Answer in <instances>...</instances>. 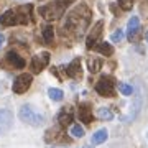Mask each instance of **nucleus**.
Here are the masks:
<instances>
[{
    "mask_svg": "<svg viewBox=\"0 0 148 148\" xmlns=\"http://www.w3.org/2000/svg\"><path fill=\"white\" fill-rule=\"evenodd\" d=\"M32 82H33L32 74H20V76H16V79L13 81L12 89H13L15 94H23V92H27V90L30 89Z\"/></svg>",
    "mask_w": 148,
    "mask_h": 148,
    "instance_id": "7",
    "label": "nucleus"
},
{
    "mask_svg": "<svg viewBox=\"0 0 148 148\" xmlns=\"http://www.w3.org/2000/svg\"><path fill=\"white\" fill-rule=\"evenodd\" d=\"M122 38H123V32H122V30H115V32L112 33L110 40L114 43H119V41H122Z\"/></svg>",
    "mask_w": 148,
    "mask_h": 148,
    "instance_id": "25",
    "label": "nucleus"
},
{
    "mask_svg": "<svg viewBox=\"0 0 148 148\" xmlns=\"http://www.w3.org/2000/svg\"><path fill=\"white\" fill-rule=\"evenodd\" d=\"M18 115H20V119L25 123L33 125V127H40V125H43V122H45V117L41 114H38L32 106H21Z\"/></svg>",
    "mask_w": 148,
    "mask_h": 148,
    "instance_id": "2",
    "label": "nucleus"
},
{
    "mask_svg": "<svg viewBox=\"0 0 148 148\" xmlns=\"http://www.w3.org/2000/svg\"><path fill=\"white\" fill-rule=\"evenodd\" d=\"M45 140H46L48 143H51V142H58V140H66V137H64V133L61 132V128L54 127V128H49L46 132Z\"/></svg>",
    "mask_w": 148,
    "mask_h": 148,
    "instance_id": "15",
    "label": "nucleus"
},
{
    "mask_svg": "<svg viewBox=\"0 0 148 148\" xmlns=\"http://www.w3.org/2000/svg\"><path fill=\"white\" fill-rule=\"evenodd\" d=\"M43 40L46 45H53V40H54V28L51 25H46L43 28Z\"/></svg>",
    "mask_w": 148,
    "mask_h": 148,
    "instance_id": "19",
    "label": "nucleus"
},
{
    "mask_svg": "<svg viewBox=\"0 0 148 148\" xmlns=\"http://www.w3.org/2000/svg\"><path fill=\"white\" fill-rule=\"evenodd\" d=\"M82 148H90V147H89V145H86V147H82Z\"/></svg>",
    "mask_w": 148,
    "mask_h": 148,
    "instance_id": "30",
    "label": "nucleus"
},
{
    "mask_svg": "<svg viewBox=\"0 0 148 148\" xmlns=\"http://www.w3.org/2000/svg\"><path fill=\"white\" fill-rule=\"evenodd\" d=\"M102 30H104V21L99 20L94 27H92L90 33L87 35V40H86V48H87V49H95V46L101 43L99 40H101V36H102Z\"/></svg>",
    "mask_w": 148,
    "mask_h": 148,
    "instance_id": "6",
    "label": "nucleus"
},
{
    "mask_svg": "<svg viewBox=\"0 0 148 148\" xmlns=\"http://www.w3.org/2000/svg\"><path fill=\"white\" fill-rule=\"evenodd\" d=\"M71 135H73V137H76V138H82V137H84V128L76 123V125H73V127H71Z\"/></svg>",
    "mask_w": 148,
    "mask_h": 148,
    "instance_id": "23",
    "label": "nucleus"
},
{
    "mask_svg": "<svg viewBox=\"0 0 148 148\" xmlns=\"http://www.w3.org/2000/svg\"><path fill=\"white\" fill-rule=\"evenodd\" d=\"M90 18H92V12L89 10V7L86 3H81L76 8L69 12L66 18H64L63 25H61V30H63V35H71L74 38L82 36V33L86 32V28L89 27Z\"/></svg>",
    "mask_w": 148,
    "mask_h": 148,
    "instance_id": "1",
    "label": "nucleus"
},
{
    "mask_svg": "<svg viewBox=\"0 0 148 148\" xmlns=\"http://www.w3.org/2000/svg\"><path fill=\"white\" fill-rule=\"evenodd\" d=\"M66 74H68L71 79H81L82 77V68H81V59L76 58L68 64L66 68Z\"/></svg>",
    "mask_w": 148,
    "mask_h": 148,
    "instance_id": "10",
    "label": "nucleus"
},
{
    "mask_svg": "<svg viewBox=\"0 0 148 148\" xmlns=\"http://www.w3.org/2000/svg\"><path fill=\"white\" fill-rule=\"evenodd\" d=\"M107 137H109L107 130H106V128H101V130H97V132L92 135L90 142H92V145H101V143H104L107 140Z\"/></svg>",
    "mask_w": 148,
    "mask_h": 148,
    "instance_id": "17",
    "label": "nucleus"
},
{
    "mask_svg": "<svg viewBox=\"0 0 148 148\" xmlns=\"http://www.w3.org/2000/svg\"><path fill=\"white\" fill-rule=\"evenodd\" d=\"M147 142H148V133H147Z\"/></svg>",
    "mask_w": 148,
    "mask_h": 148,
    "instance_id": "32",
    "label": "nucleus"
},
{
    "mask_svg": "<svg viewBox=\"0 0 148 148\" xmlns=\"http://www.w3.org/2000/svg\"><path fill=\"white\" fill-rule=\"evenodd\" d=\"M48 95H49V99H51V101H54V102H59V101H63V90L61 89H53V87H51V89L48 90Z\"/></svg>",
    "mask_w": 148,
    "mask_h": 148,
    "instance_id": "21",
    "label": "nucleus"
},
{
    "mask_svg": "<svg viewBox=\"0 0 148 148\" xmlns=\"http://www.w3.org/2000/svg\"><path fill=\"white\" fill-rule=\"evenodd\" d=\"M119 90H120L123 95H132L133 87L130 84H127V82H119Z\"/></svg>",
    "mask_w": 148,
    "mask_h": 148,
    "instance_id": "22",
    "label": "nucleus"
},
{
    "mask_svg": "<svg viewBox=\"0 0 148 148\" xmlns=\"http://www.w3.org/2000/svg\"><path fill=\"white\" fill-rule=\"evenodd\" d=\"M53 148H66V147H53Z\"/></svg>",
    "mask_w": 148,
    "mask_h": 148,
    "instance_id": "29",
    "label": "nucleus"
},
{
    "mask_svg": "<svg viewBox=\"0 0 148 148\" xmlns=\"http://www.w3.org/2000/svg\"><path fill=\"white\" fill-rule=\"evenodd\" d=\"M0 66L2 68H8V69H23L27 66V63L16 51H8L5 54V59L0 63Z\"/></svg>",
    "mask_w": 148,
    "mask_h": 148,
    "instance_id": "4",
    "label": "nucleus"
},
{
    "mask_svg": "<svg viewBox=\"0 0 148 148\" xmlns=\"http://www.w3.org/2000/svg\"><path fill=\"white\" fill-rule=\"evenodd\" d=\"M138 32H140V20H138V16H132L127 25V38L130 41H135Z\"/></svg>",
    "mask_w": 148,
    "mask_h": 148,
    "instance_id": "12",
    "label": "nucleus"
},
{
    "mask_svg": "<svg viewBox=\"0 0 148 148\" xmlns=\"http://www.w3.org/2000/svg\"><path fill=\"white\" fill-rule=\"evenodd\" d=\"M102 64H104V61L101 58H89L87 59V69H89L90 74L99 73L102 69Z\"/></svg>",
    "mask_w": 148,
    "mask_h": 148,
    "instance_id": "16",
    "label": "nucleus"
},
{
    "mask_svg": "<svg viewBox=\"0 0 148 148\" xmlns=\"http://www.w3.org/2000/svg\"><path fill=\"white\" fill-rule=\"evenodd\" d=\"M54 2H56V3H58V5L61 7V8H64V10H66V8H68V7L71 5V3H74L76 0H54Z\"/></svg>",
    "mask_w": 148,
    "mask_h": 148,
    "instance_id": "26",
    "label": "nucleus"
},
{
    "mask_svg": "<svg viewBox=\"0 0 148 148\" xmlns=\"http://www.w3.org/2000/svg\"><path fill=\"white\" fill-rule=\"evenodd\" d=\"M110 10L114 12L115 15H119V12H117V5H115V3H110Z\"/></svg>",
    "mask_w": 148,
    "mask_h": 148,
    "instance_id": "27",
    "label": "nucleus"
},
{
    "mask_svg": "<svg viewBox=\"0 0 148 148\" xmlns=\"http://www.w3.org/2000/svg\"><path fill=\"white\" fill-rule=\"evenodd\" d=\"M48 63H49V53H41V54H38V56H33L32 59V71L35 74L38 73H41L43 69L48 66Z\"/></svg>",
    "mask_w": 148,
    "mask_h": 148,
    "instance_id": "9",
    "label": "nucleus"
},
{
    "mask_svg": "<svg viewBox=\"0 0 148 148\" xmlns=\"http://www.w3.org/2000/svg\"><path fill=\"white\" fill-rule=\"evenodd\" d=\"M147 41H148V33H147Z\"/></svg>",
    "mask_w": 148,
    "mask_h": 148,
    "instance_id": "31",
    "label": "nucleus"
},
{
    "mask_svg": "<svg viewBox=\"0 0 148 148\" xmlns=\"http://www.w3.org/2000/svg\"><path fill=\"white\" fill-rule=\"evenodd\" d=\"M13 123V115L7 109H0V130H8Z\"/></svg>",
    "mask_w": 148,
    "mask_h": 148,
    "instance_id": "14",
    "label": "nucleus"
},
{
    "mask_svg": "<svg viewBox=\"0 0 148 148\" xmlns=\"http://www.w3.org/2000/svg\"><path fill=\"white\" fill-rule=\"evenodd\" d=\"M97 117L101 119V120H112L114 119V114L109 107H101V109H97Z\"/></svg>",
    "mask_w": 148,
    "mask_h": 148,
    "instance_id": "20",
    "label": "nucleus"
},
{
    "mask_svg": "<svg viewBox=\"0 0 148 148\" xmlns=\"http://www.w3.org/2000/svg\"><path fill=\"white\" fill-rule=\"evenodd\" d=\"M64 13V8H61V7L56 3V2H51V3H48V5L41 7L40 8V15L45 18V20H58V18H61Z\"/></svg>",
    "mask_w": 148,
    "mask_h": 148,
    "instance_id": "5",
    "label": "nucleus"
},
{
    "mask_svg": "<svg viewBox=\"0 0 148 148\" xmlns=\"http://www.w3.org/2000/svg\"><path fill=\"white\" fill-rule=\"evenodd\" d=\"M117 5L120 7L122 10H132L133 0H117Z\"/></svg>",
    "mask_w": 148,
    "mask_h": 148,
    "instance_id": "24",
    "label": "nucleus"
},
{
    "mask_svg": "<svg viewBox=\"0 0 148 148\" xmlns=\"http://www.w3.org/2000/svg\"><path fill=\"white\" fill-rule=\"evenodd\" d=\"M18 15H16V10H7L0 15V27H13V25H18Z\"/></svg>",
    "mask_w": 148,
    "mask_h": 148,
    "instance_id": "11",
    "label": "nucleus"
},
{
    "mask_svg": "<svg viewBox=\"0 0 148 148\" xmlns=\"http://www.w3.org/2000/svg\"><path fill=\"white\" fill-rule=\"evenodd\" d=\"M73 119H74V114H73V109H71V107H63L61 112L58 114V122H59L61 127L69 125V123L73 122Z\"/></svg>",
    "mask_w": 148,
    "mask_h": 148,
    "instance_id": "13",
    "label": "nucleus"
},
{
    "mask_svg": "<svg viewBox=\"0 0 148 148\" xmlns=\"http://www.w3.org/2000/svg\"><path fill=\"white\" fill-rule=\"evenodd\" d=\"M77 114H79V120L84 122L86 125H90L94 122V115H92V106L89 102H81L77 107Z\"/></svg>",
    "mask_w": 148,
    "mask_h": 148,
    "instance_id": "8",
    "label": "nucleus"
},
{
    "mask_svg": "<svg viewBox=\"0 0 148 148\" xmlns=\"http://www.w3.org/2000/svg\"><path fill=\"white\" fill-rule=\"evenodd\" d=\"M95 49H97L102 56H112V54H114V48H112V45L110 43H106V41H101L97 46H95Z\"/></svg>",
    "mask_w": 148,
    "mask_h": 148,
    "instance_id": "18",
    "label": "nucleus"
},
{
    "mask_svg": "<svg viewBox=\"0 0 148 148\" xmlns=\"http://www.w3.org/2000/svg\"><path fill=\"white\" fill-rule=\"evenodd\" d=\"M3 43H5V36H3V35L0 33V48L3 46Z\"/></svg>",
    "mask_w": 148,
    "mask_h": 148,
    "instance_id": "28",
    "label": "nucleus"
},
{
    "mask_svg": "<svg viewBox=\"0 0 148 148\" xmlns=\"http://www.w3.org/2000/svg\"><path fill=\"white\" fill-rule=\"evenodd\" d=\"M95 92L102 97H114L115 95V79L112 76H101L95 84Z\"/></svg>",
    "mask_w": 148,
    "mask_h": 148,
    "instance_id": "3",
    "label": "nucleus"
}]
</instances>
